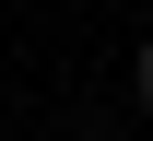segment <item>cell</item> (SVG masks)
<instances>
[{
    "label": "cell",
    "instance_id": "1",
    "mask_svg": "<svg viewBox=\"0 0 153 141\" xmlns=\"http://www.w3.org/2000/svg\"><path fill=\"white\" fill-rule=\"evenodd\" d=\"M141 106H153V35H141Z\"/></svg>",
    "mask_w": 153,
    "mask_h": 141
}]
</instances>
